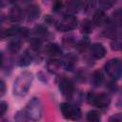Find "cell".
Segmentation results:
<instances>
[{
	"instance_id": "obj_1",
	"label": "cell",
	"mask_w": 122,
	"mask_h": 122,
	"mask_svg": "<svg viewBox=\"0 0 122 122\" xmlns=\"http://www.w3.org/2000/svg\"><path fill=\"white\" fill-rule=\"evenodd\" d=\"M32 82V74L30 72L25 71L21 73L14 81L13 85V92L18 96H23L27 94L29 89L30 88Z\"/></svg>"
},
{
	"instance_id": "obj_2",
	"label": "cell",
	"mask_w": 122,
	"mask_h": 122,
	"mask_svg": "<svg viewBox=\"0 0 122 122\" xmlns=\"http://www.w3.org/2000/svg\"><path fill=\"white\" fill-rule=\"evenodd\" d=\"M23 112L27 120H38L41 117L42 113V107L40 101L37 98H33L31 101L29 102V104L26 106V109L23 110Z\"/></svg>"
},
{
	"instance_id": "obj_3",
	"label": "cell",
	"mask_w": 122,
	"mask_h": 122,
	"mask_svg": "<svg viewBox=\"0 0 122 122\" xmlns=\"http://www.w3.org/2000/svg\"><path fill=\"white\" fill-rule=\"evenodd\" d=\"M104 69L107 74L111 78H112L113 80H117L121 76V72H122V65L120 59L118 58L111 59L105 64Z\"/></svg>"
},
{
	"instance_id": "obj_4",
	"label": "cell",
	"mask_w": 122,
	"mask_h": 122,
	"mask_svg": "<svg viewBox=\"0 0 122 122\" xmlns=\"http://www.w3.org/2000/svg\"><path fill=\"white\" fill-rule=\"evenodd\" d=\"M77 18L72 14L64 15L57 23L56 29L59 31H69L76 28L77 26Z\"/></svg>"
},
{
	"instance_id": "obj_5",
	"label": "cell",
	"mask_w": 122,
	"mask_h": 122,
	"mask_svg": "<svg viewBox=\"0 0 122 122\" xmlns=\"http://www.w3.org/2000/svg\"><path fill=\"white\" fill-rule=\"evenodd\" d=\"M60 110L63 113V116L69 120H78L81 117V110L72 104L62 103L60 105Z\"/></svg>"
},
{
	"instance_id": "obj_6",
	"label": "cell",
	"mask_w": 122,
	"mask_h": 122,
	"mask_svg": "<svg viewBox=\"0 0 122 122\" xmlns=\"http://www.w3.org/2000/svg\"><path fill=\"white\" fill-rule=\"evenodd\" d=\"M88 101H89V103H91L98 108H106L109 106L111 99H110L109 95H107L105 93L95 94V93L90 92L88 94Z\"/></svg>"
},
{
	"instance_id": "obj_7",
	"label": "cell",
	"mask_w": 122,
	"mask_h": 122,
	"mask_svg": "<svg viewBox=\"0 0 122 122\" xmlns=\"http://www.w3.org/2000/svg\"><path fill=\"white\" fill-rule=\"evenodd\" d=\"M59 90L61 93L67 98H71L74 93V86L72 82L65 77L61 78L59 82Z\"/></svg>"
},
{
	"instance_id": "obj_8",
	"label": "cell",
	"mask_w": 122,
	"mask_h": 122,
	"mask_svg": "<svg viewBox=\"0 0 122 122\" xmlns=\"http://www.w3.org/2000/svg\"><path fill=\"white\" fill-rule=\"evenodd\" d=\"M91 55L95 59H101L106 54V50L101 43H93L90 47Z\"/></svg>"
},
{
	"instance_id": "obj_9",
	"label": "cell",
	"mask_w": 122,
	"mask_h": 122,
	"mask_svg": "<svg viewBox=\"0 0 122 122\" xmlns=\"http://www.w3.org/2000/svg\"><path fill=\"white\" fill-rule=\"evenodd\" d=\"M82 0H69L66 5V10L69 14L74 15L82 8Z\"/></svg>"
},
{
	"instance_id": "obj_10",
	"label": "cell",
	"mask_w": 122,
	"mask_h": 122,
	"mask_svg": "<svg viewBox=\"0 0 122 122\" xmlns=\"http://www.w3.org/2000/svg\"><path fill=\"white\" fill-rule=\"evenodd\" d=\"M9 17H10V21L19 23L24 19V12L19 7H13L10 11Z\"/></svg>"
},
{
	"instance_id": "obj_11",
	"label": "cell",
	"mask_w": 122,
	"mask_h": 122,
	"mask_svg": "<svg viewBox=\"0 0 122 122\" xmlns=\"http://www.w3.org/2000/svg\"><path fill=\"white\" fill-rule=\"evenodd\" d=\"M106 20H107V17H106L105 12L103 10H97L93 14L92 23V25L98 27V26H102L103 24H105Z\"/></svg>"
},
{
	"instance_id": "obj_12",
	"label": "cell",
	"mask_w": 122,
	"mask_h": 122,
	"mask_svg": "<svg viewBox=\"0 0 122 122\" xmlns=\"http://www.w3.org/2000/svg\"><path fill=\"white\" fill-rule=\"evenodd\" d=\"M40 10L37 6H30L27 10V15L29 20H35L36 18L39 17Z\"/></svg>"
},
{
	"instance_id": "obj_13",
	"label": "cell",
	"mask_w": 122,
	"mask_h": 122,
	"mask_svg": "<svg viewBox=\"0 0 122 122\" xmlns=\"http://www.w3.org/2000/svg\"><path fill=\"white\" fill-rule=\"evenodd\" d=\"M92 82L93 84V86L95 87H99L102 82H103V74L100 71H96L93 72L92 77Z\"/></svg>"
},
{
	"instance_id": "obj_14",
	"label": "cell",
	"mask_w": 122,
	"mask_h": 122,
	"mask_svg": "<svg viewBox=\"0 0 122 122\" xmlns=\"http://www.w3.org/2000/svg\"><path fill=\"white\" fill-rule=\"evenodd\" d=\"M48 52L51 56H59L62 53V50H61V48L58 45H56V44H51L48 47Z\"/></svg>"
},
{
	"instance_id": "obj_15",
	"label": "cell",
	"mask_w": 122,
	"mask_h": 122,
	"mask_svg": "<svg viewBox=\"0 0 122 122\" xmlns=\"http://www.w3.org/2000/svg\"><path fill=\"white\" fill-rule=\"evenodd\" d=\"M81 31L84 33H91L92 31V23L89 19H85L81 25Z\"/></svg>"
},
{
	"instance_id": "obj_16",
	"label": "cell",
	"mask_w": 122,
	"mask_h": 122,
	"mask_svg": "<svg viewBox=\"0 0 122 122\" xmlns=\"http://www.w3.org/2000/svg\"><path fill=\"white\" fill-rule=\"evenodd\" d=\"M101 116L97 111H90L87 113V120L90 122H98Z\"/></svg>"
},
{
	"instance_id": "obj_17",
	"label": "cell",
	"mask_w": 122,
	"mask_h": 122,
	"mask_svg": "<svg viewBox=\"0 0 122 122\" xmlns=\"http://www.w3.org/2000/svg\"><path fill=\"white\" fill-rule=\"evenodd\" d=\"M95 0H84L82 2V8L86 12H89L95 8Z\"/></svg>"
},
{
	"instance_id": "obj_18",
	"label": "cell",
	"mask_w": 122,
	"mask_h": 122,
	"mask_svg": "<svg viewBox=\"0 0 122 122\" xmlns=\"http://www.w3.org/2000/svg\"><path fill=\"white\" fill-rule=\"evenodd\" d=\"M31 61H32V57L30 56V54H29L28 52H25L21 56L19 64H20V66H28L31 63Z\"/></svg>"
},
{
	"instance_id": "obj_19",
	"label": "cell",
	"mask_w": 122,
	"mask_h": 122,
	"mask_svg": "<svg viewBox=\"0 0 122 122\" xmlns=\"http://www.w3.org/2000/svg\"><path fill=\"white\" fill-rule=\"evenodd\" d=\"M116 0H99V5L103 10H109L115 4Z\"/></svg>"
},
{
	"instance_id": "obj_20",
	"label": "cell",
	"mask_w": 122,
	"mask_h": 122,
	"mask_svg": "<svg viewBox=\"0 0 122 122\" xmlns=\"http://www.w3.org/2000/svg\"><path fill=\"white\" fill-rule=\"evenodd\" d=\"M89 44H90L89 40L87 38H84L81 41H79L78 43H75V46H76V48L79 51H83V50H86L87 49V47L89 46Z\"/></svg>"
},
{
	"instance_id": "obj_21",
	"label": "cell",
	"mask_w": 122,
	"mask_h": 122,
	"mask_svg": "<svg viewBox=\"0 0 122 122\" xmlns=\"http://www.w3.org/2000/svg\"><path fill=\"white\" fill-rule=\"evenodd\" d=\"M20 49V42L18 40H14L12 42H10V46H9V50L12 52H16L18 50Z\"/></svg>"
},
{
	"instance_id": "obj_22",
	"label": "cell",
	"mask_w": 122,
	"mask_h": 122,
	"mask_svg": "<svg viewBox=\"0 0 122 122\" xmlns=\"http://www.w3.org/2000/svg\"><path fill=\"white\" fill-rule=\"evenodd\" d=\"M30 44L31 48L34 49V50L39 49V47L41 46V42H40V40H39L38 38H32V39L30 41Z\"/></svg>"
},
{
	"instance_id": "obj_23",
	"label": "cell",
	"mask_w": 122,
	"mask_h": 122,
	"mask_svg": "<svg viewBox=\"0 0 122 122\" xmlns=\"http://www.w3.org/2000/svg\"><path fill=\"white\" fill-rule=\"evenodd\" d=\"M63 43H64L67 47L75 45V41H74V39H73L71 36H70V37H64V39H63Z\"/></svg>"
},
{
	"instance_id": "obj_24",
	"label": "cell",
	"mask_w": 122,
	"mask_h": 122,
	"mask_svg": "<svg viewBox=\"0 0 122 122\" xmlns=\"http://www.w3.org/2000/svg\"><path fill=\"white\" fill-rule=\"evenodd\" d=\"M7 109H8L7 103L6 102H0V117L6 112Z\"/></svg>"
},
{
	"instance_id": "obj_25",
	"label": "cell",
	"mask_w": 122,
	"mask_h": 122,
	"mask_svg": "<svg viewBox=\"0 0 122 122\" xmlns=\"http://www.w3.org/2000/svg\"><path fill=\"white\" fill-rule=\"evenodd\" d=\"M8 37H9L8 30H0V41H3Z\"/></svg>"
},
{
	"instance_id": "obj_26",
	"label": "cell",
	"mask_w": 122,
	"mask_h": 122,
	"mask_svg": "<svg viewBox=\"0 0 122 122\" xmlns=\"http://www.w3.org/2000/svg\"><path fill=\"white\" fill-rule=\"evenodd\" d=\"M61 8H62V3H61V2H59V1H56V2L54 3V5L52 6V10H53L54 11L59 10Z\"/></svg>"
},
{
	"instance_id": "obj_27",
	"label": "cell",
	"mask_w": 122,
	"mask_h": 122,
	"mask_svg": "<svg viewBox=\"0 0 122 122\" xmlns=\"http://www.w3.org/2000/svg\"><path fill=\"white\" fill-rule=\"evenodd\" d=\"M2 59H3V57H2V53L0 52V65H1V63H2Z\"/></svg>"
},
{
	"instance_id": "obj_28",
	"label": "cell",
	"mask_w": 122,
	"mask_h": 122,
	"mask_svg": "<svg viewBox=\"0 0 122 122\" xmlns=\"http://www.w3.org/2000/svg\"><path fill=\"white\" fill-rule=\"evenodd\" d=\"M9 2H10V3H14V2H16L17 0H8Z\"/></svg>"
},
{
	"instance_id": "obj_29",
	"label": "cell",
	"mask_w": 122,
	"mask_h": 122,
	"mask_svg": "<svg viewBox=\"0 0 122 122\" xmlns=\"http://www.w3.org/2000/svg\"><path fill=\"white\" fill-rule=\"evenodd\" d=\"M25 1H29V0H25Z\"/></svg>"
}]
</instances>
